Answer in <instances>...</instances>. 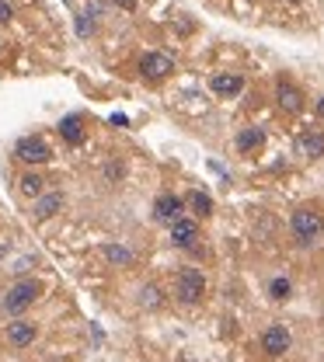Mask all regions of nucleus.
<instances>
[{
    "label": "nucleus",
    "mask_w": 324,
    "mask_h": 362,
    "mask_svg": "<svg viewBox=\"0 0 324 362\" xmlns=\"http://www.w3.org/2000/svg\"><path fill=\"white\" fill-rule=\"evenodd\" d=\"M14 157L25 164V168H42L53 161V147L42 140V136H21L14 143Z\"/></svg>",
    "instance_id": "4"
},
{
    "label": "nucleus",
    "mask_w": 324,
    "mask_h": 362,
    "mask_svg": "<svg viewBox=\"0 0 324 362\" xmlns=\"http://www.w3.org/2000/svg\"><path fill=\"white\" fill-rule=\"evenodd\" d=\"M258 349H262L269 359L286 356V352L293 349V335H290V328H286V324H269V328L262 331V338H258Z\"/></svg>",
    "instance_id": "6"
},
{
    "label": "nucleus",
    "mask_w": 324,
    "mask_h": 362,
    "mask_svg": "<svg viewBox=\"0 0 324 362\" xmlns=\"http://www.w3.org/2000/svg\"><path fill=\"white\" fill-rule=\"evenodd\" d=\"M164 300H168V293H164L157 282H143V286H140V293H136V303H140L143 310H161V307H164Z\"/></svg>",
    "instance_id": "13"
},
{
    "label": "nucleus",
    "mask_w": 324,
    "mask_h": 362,
    "mask_svg": "<svg viewBox=\"0 0 324 362\" xmlns=\"http://www.w3.org/2000/svg\"><path fill=\"white\" fill-rule=\"evenodd\" d=\"M210 88H213V94H220V98H237V94L244 90V77H241V74H216L213 81H210Z\"/></svg>",
    "instance_id": "12"
},
{
    "label": "nucleus",
    "mask_w": 324,
    "mask_h": 362,
    "mask_svg": "<svg viewBox=\"0 0 324 362\" xmlns=\"http://www.w3.org/2000/svg\"><path fill=\"white\" fill-rule=\"evenodd\" d=\"M105 262L108 265H115V269H129L136 258H133V251H129V248H122V244H108L105 248Z\"/></svg>",
    "instance_id": "19"
},
{
    "label": "nucleus",
    "mask_w": 324,
    "mask_h": 362,
    "mask_svg": "<svg viewBox=\"0 0 324 362\" xmlns=\"http://www.w3.org/2000/svg\"><path fill=\"white\" fill-rule=\"evenodd\" d=\"M35 338H39V324L28 321V317H14V321H7V328H4L7 349H18V352H21V349H32Z\"/></svg>",
    "instance_id": "5"
},
{
    "label": "nucleus",
    "mask_w": 324,
    "mask_h": 362,
    "mask_svg": "<svg viewBox=\"0 0 324 362\" xmlns=\"http://www.w3.org/2000/svg\"><path fill=\"white\" fill-rule=\"evenodd\" d=\"M178 216H185V199H182V195H175V192L157 195V202H154V220L171 227Z\"/></svg>",
    "instance_id": "9"
},
{
    "label": "nucleus",
    "mask_w": 324,
    "mask_h": 362,
    "mask_svg": "<svg viewBox=\"0 0 324 362\" xmlns=\"http://www.w3.org/2000/svg\"><path fill=\"white\" fill-rule=\"evenodd\" d=\"M290 293H293V282H290V279H283V275H279V279H272V282H269V296H272L276 303L290 300Z\"/></svg>",
    "instance_id": "20"
},
{
    "label": "nucleus",
    "mask_w": 324,
    "mask_h": 362,
    "mask_svg": "<svg viewBox=\"0 0 324 362\" xmlns=\"http://www.w3.org/2000/svg\"><path fill=\"white\" fill-rule=\"evenodd\" d=\"M42 192H46V178H42L39 171H25V175L18 178V195H21V199H32V202H35Z\"/></svg>",
    "instance_id": "14"
},
{
    "label": "nucleus",
    "mask_w": 324,
    "mask_h": 362,
    "mask_svg": "<svg viewBox=\"0 0 324 362\" xmlns=\"http://www.w3.org/2000/svg\"><path fill=\"white\" fill-rule=\"evenodd\" d=\"M290 234H293V241H297L300 248L318 244L324 237V213L318 206H300V209H293V216H290Z\"/></svg>",
    "instance_id": "1"
},
{
    "label": "nucleus",
    "mask_w": 324,
    "mask_h": 362,
    "mask_svg": "<svg viewBox=\"0 0 324 362\" xmlns=\"http://www.w3.org/2000/svg\"><path fill=\"white\" fill-rule=\"evenodd\" d=\"M314 112H318V119H324V94L318 98V108H314Z\"/></svg>",
    "instance_id": "25"
},
{
    "label": "nucleus",
    "mask_w": 324,
    "mask_h": 362,
    "mask_svg": "<svg viewBox=\"0 0 324 362\" xmlns=\"http://www.w3.org/2000/svg\"><path fill=\"white\" fill-rule=\"evenodd\" d=\"M300 154H304L307 161L324 157V133H304V136H300Z\"/></svg>",
    "instance_id": "18"
},
{
    "label": "nucleus",
    "mask_w": 324,
    "mask_h": 362,
    "mask_svg": "<svg viewBox=\"0 0 324 362\" xmlns=\"http://www.w3.org/2000/svg\"><path fill=\"white\" fill-rule=\"evenodd\" d=\"M168 230H171V244L182 248V251H189V248L199 244V220L196 216H178Z\"/></svg>",
    "instance_id": "7"
},
{
    "label": "nucleus",
    "mask_w": 324,
    "mask_h": 362,
    "mask_svg": "<svg viewBox=\"0 0 324 362\" xmlns=\"http://www.w3.org/2000/svg\"><path fill=\"white\" fill-rule=\"evenodd\" d=\"M140 70H143L147 81H164V77L175 74V60H171L168 53H147V56L140 60Z\"/></svg>",
    "instance_id": "10"
},
{
    "label": "nucleus",
    "mask_w": 324,
    "mask_h": 362,
    "mask_svg": "<svg viewBox=\"0 0 324 362\" xmlns=\"http://www.w3.org/2000/svg\"><path fill=\"white\" fill-rule=\"evenodd\" d=\"M206 275L199 269H192V265H185V269L175 275V300L178 303H185V307H196V303H203V296H206Z\"/></svg>",
    "instance_id": "3"
},
{
    "label": "nucleus",
    "mask_w": 324,
    "mask_h": 362,
    "mask_svg": "<svg viewBox=\"0 0 324 362\" xmlns=\"http://www.w3.org/2000/svg\"><path fill=\"white\" fill-rule=\"evenodd\" d=\"M63 206H67V195H63L60 188H46V192L32 202V216L42 223V220H53L56 213H63Z\"/></svg>",
    "instance_id": "8"
},
{
    "label": "nucleus",
    "mask_w": 324,
    "mask_h": 362,
    "mask_svg": "<svg viewBox=\"0 0 324 362\" xmlns=\"http://www.w3.org/2000/svg\"><path fill=\"white\" fill-rule=\"evenodd\" d=\"M42 282L39 279H18L7 293H4V314H11V317H25L35 303H39V296H42Z\"/></svg>",
    "instance_id": "2"
},
{
    "label": "nucleus",
    "mask_w": 324,
    "mask_h": 362,
    "mask_svg": "<svg viewBox=\"0 0 324 362\" xmlns=\"http://www.w3.org/2000/svg\"><path fill=\"white\" fill-rule=\"evenodd\" d=\"M262 143H265V133L255 129V126L237 133V150H241V154H255V150H262Z\"/></svg>",
    "instance_id": "17"
},
{
    "label": "nucleus",
    "mask_w": 324,
    "mask_h": 362,
    "mask_svg": "<svg viewBox=\"0 0 324 362\" xmlns=\"http://www.w3.org/2000/svg\"><path fill=\"white\" fill-rule=\"evenodd\" d=\"M122 178H126V164H122V161H108L105 164V181L122 185Z\"/></svg>",
    "instance_id": "21"
},
{
    "label": "nucleus",
    "mask_w": 324,
    "mask_h": 362,
    "mask_svg": "<svg viewBox=\"0 0 324 362\" xmlns=\"http://www.w3.org/2000/svg\"><path fill=\"white\" fill-rule=\"evenodd\" d=\"M112 4H115L119 11H136V7H140V0H112Z\"/></svg>",
    "instance_id": "23"
},
{
    "label": "nucleus",
    "mask_w": 324,
    "mask_h": 362,
    "mask_svg": "<svg viewBox=\"0 0 324 362\" xmlns=\"http://www.w3.org/2000/svg\"><path fill=\"white\" fill-rule=\"evenodd\" d=\"M77 32H81V35H91V32H95V25H91L88 18H81V21H77Z\"/></svg>",
    "instance_id": "24"
},
{
    "label": "nucleus",
    "mask_w": 324,
    "mask_h": 362,
    "mask_svg": "<svg viewBox=\"0 0 324 362\" xmlns=\"http://www.w3.org/2000/svg\"><path fill=\"white\" fill-rule=\"evenodd\" d=\"M60 136H63L70 147H81V143H84V126H81V119H77V115H67V119L60 122Z\"/></svg>",
    "instance_id": "16"
},
{
    "label": "nucleus",
    "mask_w": 324,
    "mask_h": 362,
    "mask_svg": "<svg viewBox=\"0 0 324 362\" xmlns=\"http://www.w3.org/2000/svg\"><path fill=\"white\" fill-rule=\"evenodd\" d=\"M276 101H279V108H283L286 115H300L304 105H307L304 90L297 88V84H290V81H279V84H276Z\"/></svg>",
    "instance_id": "11"
},
{
    "label": "nucleus",
    "mask_w": 324,
    "mask_h": 362,
    "mask_svg": "<svg viewBox=\"0 0 324 362\" xmlns=\"http://www.w3.org/2000/svg\"><path fill=\"white\" fill-rule=\"evenodd\" d=\"M185 206L192 209V216H196V220H210V216H213V199H210L206 192H199V188L185 195Z\"/></svg>",
    "instance_id": "15"
},
{
    "label": "nucleus",
    "mask_w": 324,
    "mask_h": 362,
    "mask_svg": "<svg viewBox=\"0 0 324 362\" xmlns=\"http://www.w3.org/2000/svg\"><path fill=\"white\" fill-rule=\"evenodd\" d=\"M11 18H14V7H11L7 0H0V25H7Z\"/></svg>",
    "instance_id": "22"
}]
</instances>
